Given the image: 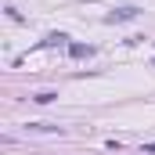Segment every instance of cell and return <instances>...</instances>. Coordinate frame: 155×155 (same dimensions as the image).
Masks as SVG:
<instances>
[{"label": "cell", "mask_w": 155, "mask_h": 155, "mask_svg": "<svg viewBox=\"0 0 155 155\" xmlns=\"http://www.w3.org/2000/svg\"><path fill=\"white\" fill-rule=\"evenodd\" d=\"M130 18H137V7H119V11H112L105 22H108V25H116V22H130Z\"/></svg>", "instance_id": "obj_1"}, {"label": "cell", "mask_w": 155, "mask_h": 155, "mask_svg": "<svg viewBox=\"0 0 155 155\" xmlns=\"http://www.w3.org/2000/svg\"><path fill=\"white\" fill-rule=\"evenodd\" d=\"M25 130L29 134H61V126H54V123H29Z\"/></svg>", "instance_id": "obj_2"}, {"label": "cell", "mask_w": 155, "mask_h": 155, "mask_svg": "<svg viewBox=\"0 0 155 155\" xmlns=\"http://www.w3.org/2000/svg\"><path fill=\"white\" fill-rule=\"evenodd\" d=\"M69 54H72V58H90V54H94V47H87V43H72V47H69Z\"/></svg>", "instance_id": "obj_3"}, {"label": "cell", "mask_w": 155, "mask_h": 155, "mask_svg": "<svg viewBox=\"0 0 155 155\" xmlns=\"http://www.w3.org/2000/svg\"><path fill=\"white\" fill-rule=\"evenodd\" d=\"M65 40H69L65 33H51V36L43 40V47H54V43H65Z\"/></svg>", "instance_id": "obj_4"}, {"label": "cell", "mask_w": 155, "mask_h": 155, "mask_svg": "<svg viewBox=\"0 0 155 155\" xmlns=\"http://www.w3.org/2000/svg\"><path fill=\"white\" fill-rule=\"evenodd\" d=\"M33 101H40V105H51V101H54V94H51V90H40V94H33Z\"/></svg>", "instance_id": "obj_5"}, {"label": "cell", "mask_w": 155, "mask_h": 155, "mask_svg": "<svg viewBox=\"0 0 155 155\" xmlns=\"http://www.w3.org/2000/svg\"><path fill=\"white\" fill-rule=\"evenodd\" d=\"M144 155H155V141H148V144H144Z\"/></svg>", "instance_id": "obj_6"}]
</instances>
